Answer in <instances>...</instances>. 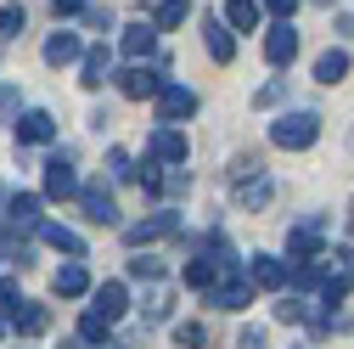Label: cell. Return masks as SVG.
Wrapping results in <instances>:
<instances>
[{
	"instance_id": "cell-34",
	"label": "cell",
	"mask_w": 354,
	"mask_h": 349,
	"mask_svg": "<svg viewBox=\"0 0 354 349\" xmlns=\"http://www.w3.org/2000/svg\"><path fill=\"white\" fill-rule=\"evenodd\" d=\"M107 174H113V181H129V174H136V163H129V152H107Z\"/></svg>"
},
{
	"instance_id": "cell-21",
	"label": "cell",
	"mask_w": 354,
	"mask_h": 349,
	"mask_svg": "<svg viewBox=\"0 0 354 349\" xmlns=\"http://www.w3.org/2000/svg\"><path fill=\"white\" fill-rule=\"evenodd\" d=\"M39 237H46L57 253H68V259H84V237L68 231V226H39Z\"/></svg>"
},
{
	"instance_id": "cell-9",
	"label": "cell",
	"mask_w": 354,
	"mask_h": 349,
	"mask_svg": "<svg viewBox=\"0 0 354 349\" xmlns=\"http://www.w3.org/2000/svg\"><path fill=\"white\" fill-rule=\"evenodd\" d=\"M57 136V118L46 113V107H28L23 118H17V141H28V147H46Z\"/></svg>"
},
{
	"instance_id": "cell-2",
	"label": "cell",
	"mask_w": 354,
	"mask_h": 349,
	"mask_svg": "<svg viewBox=\"0 0 354 349\" xmlns=\"http://www.w3.org/2000/svg\"><path fill=\"white\" fill-rule=\"evenodd\" d=\"M152 96H158V113H163V124H180V118H192V113H197V96L186 91V84H169V79H163Z\"/></svg>"
},
{
	"instance_id": "cell-10",
	"label": "cell",
	"mask_w": 354,
	"mask_h": 349,
	"mask_svg": "<svg viewBox=\"0 0 354 349\" xmlns=\"http://www.w3.org/2000/svg\"><path fill=\"white\" fill-rule=\"evenodd\" d=\"M84 57V39L73 34V28H57L51 39H46V62L51 68H68V62H79Z\"/></svg>"
},
{
	"instance_id": "cell-14",
	"label": "cell",
	"mask_w": 354,
	"mask_h": 349,
	"mask_svg": "<svg viewBox=\"0 0 354 349\" xmlns=\"http://www.w3.org/2000/svg\"><path fill=\"white\" fill-rule=\"evenodd\" d=\"M169 231H180V214H174V208H158L152 220H141V226H129L124 237H129V242H152V237H169Z\"/></svg>"
},
{
	"instance_id": "cell-18",
	"label": "cell",
	"mask_w": 354,
	"mask_h": 349,
	"mask_svg": "<svg viewBox=\"0 0 354 349\" xmlns=\"http://www.w3.org/2000/svg\"><path fill=\"white\" fill-rule=\"evenodd\" d=\"M152 39H158V34H152V23H129V28L118 34V46H124V57H129V62H141V57H152Z\"/></svg>"
},
{
	"instance_id": "cell-23",
	"label": "cell",
	"mask_w": 354,
	"mask_h": 349,
	"mask_svg": "<svg viewBox=\"0 0 354 349\" xmlns=\"http://www.w3.org/2000/svg\"><path fill=\"white\" fill-rule=\"evenodd\" d=\"M219 23H225L231 34H236V28L248 34V28L259 23V0H225V17H219Z\"/></svg>"
},
{
	"instance_id": "cell-27",
	"label": "cell",
	"mask_w": 354,
	"mask_h": 349,
	"mask_svg": "<svg viewBox=\"0 0 354 349\" xmlns=\"http://www.w3.org/2000/svg\"><path fill=\"white\" fill-rule=\"evenodd\" d=\"M264 203H270V181H264V174H253L248 192H242V208H264Z\"/></svg>"
},
{
	"instance_id": "cell-16",
	"label": "cell",
	"mask_w": 354,
	"mask_h": 349,
	"mask_svg": "<svg viewBox=\"0 0 354 349\" xmlns=\"http://www.w3.org/2000/svg\"><path fill=\"white\" fill-rule=\"evenodd\" d=\"M91 310H96V316H107V321H118V316L129 310V287H124V282H102Z\"/></svg>"
},
{
	"instance_id": "cell-12",
	"label": "cell",
	"mask_w": 354,
	"mask_h": 349,
	"mask_svg": "<svg viewBox=\"0 0 354 349\" xmlns=\"http://www.w3.org/2000/svg\"><path fill=\"white\" fill-rule=\"evenodd\" d=\"M248 282L276 293V287H287V265H281V259H270V253H253V259H248Z\"/></svg>"
},
{
	"instance_id": "cell-36",
	"label": "cell",
	"mask_w": 354,
	"mask_h": 349,
	"mask_svg": "<svg viewBox=\"0 0 354 349\" xmlns=\"http://www.w3.org/2000/svg\"><path fill=\"white\" fill-rule=\"evenodd\" d=\"M231 174H236V186H242V181H253V174H259V158H253V152H248V158H236V169H231Z\"/></svg>"
},
{
	"instance_id": "cell-22",
	"label": "cell",
	"mask_w": 354,
	"mask_h": 349,
	"mask_svg": "<svg viewBox=\"0 0 354 349\" xmlns=\"http://www.w3.org/2000/svg\"><path fill=\"white\" fill-rule=\"evenodd\" d=\"M79 84H91V91H96V84H107V46H91V51H84L79 57Z\"/></svg>"
},
{
	"instance_id": "cell-5",
	"label": "cell",
	"mask_w": 354,
	"mask_h": 349,
	"mask_svg": "<svg viewBox=\"0 0 354 349\" xmlns=\"http://www.w3.org/2000/svg\"><path fill=\"white\" fill-rule=\"evenodd\" d=\"M79 208L91 226H118V203H113L107 186H79Z\"/></svg>"
},
{
	"instance_id": "cell-19",
	"label": "cell",
	"mask_w": 354,
	"mask_h": 349,
	"mask_svg": "<svg viewBox=\"0 0 354 349\" xmlns=\"http://www.w3.org/2000/svg\"><path fill=\"white\" fill-rule=\"evenodd\" d=\"M158 84H163V79H152L147 68H124V73H118V91H124L129 102H147V96L158 91Z\"/></svg>"
},
{
	"instance_id": "cell-6",
	"label": "cell",
	"mask_w": 354,
	"mask_h": 349,
	"mask_svg": "<svg viewBox=\"0 0 354 349\" xmlns=\"http://www.w3.org/2000/svg\"><path fill=\"white\" fill-rule=\"evenodd\" d=\"M147 158H152V163H180V158H186V136H180L174 124H158L152 141H147Z\"/></svg>"
},
{
	"instance_id": "cell-31",
	"label": "cell",
	"mask_w": 354,
	"mask_h": 349,
	"mask_svg": "<svg viewBox=\"0 0 354 349\" xmlns=\"http://www.w3.org/2000/svg\"><path fill=\"white\" fill-rule=\"evenodd\" d=\"M174 338H180L186 349H203V343H208V327H203V321H180V327H174Z\"/></svg>"
},
{
	"instance_id": "cell-37",
	"label": "cell",
	"mask_w": 354,
	"mask_h": 349,
	"mask_svg": "<svg viewBox=\"0 0 354 349\" xmlns=\"http://www.w3.org/2000/svg\"><path fill=\"white\" fill-rule=\"evenodd\" d=\"M236 349H264V327H242V338H236Z\"/></svg>"
},
{
	"instance_id": "cell-17",
	"label": "cell",
	"mask_w": 354,
	"mask_h": 349,
	"mask_svg": "<svg viewBox=\"0 0 354 349\" xmlns=\"http://www.w3.org/2000/svg\"><path fill=\"white\" fill-rule=\"evenodd\" d=\"M203 46H208V57H214V62H231V57H236V34L214 17V23H203Z\"/></svg>"
},
{
	"instance_id": "cell-35",
	"label": "cell",
	"mask_w": 354,
	"mask_h": 349,
	"mask_svg": "<svg viewBox=\"0 0 354 349\" xmlns=\"http://www.w3.org/2000/svg\"><path fill=\"white\" fill-rule=\"evenodd\" d=\"M17 298H23V293H17V282H12V276H0V321L17 310Z\"/></svg>"
},
{
	"instance_id": "cell-43",
	"label": "cell",
	"mask_w": 354,
	"mask_h": 349,
	"mask_svg": "<svg viewBox=\"0 0 354 349\" xmlns=\"http://www.w3.org/2000/svg\"><path fill=\"white\" fill-rule=\"evenodd\" d=\"M0 327H6V321H0Z\"/></svg>"
},
{
	"instance_id": "cell-42",
	"label": "cell",
	"mask_w": 354,
	"mask_h": 349,
	"mask_svg": "<svg viewBox=\"0 0 354 349\" xmlns=\"http://www.w3.org/2000/svg\"><path fill=\"white\" fill-rule=\"evenodd\" d=\"M315 6H332V0H315Z\"/></svg>"
},
{
	"instance_id": "cell-30",
	"label": "cell",
	"mask_w": 354,
	"mask_h": 349,
	"mask_svg": "<svg viewBox=\"0 0 354 349\" xmlns=\"http://www.w3.org/2000/svg\"><path fill=\"white\" fill-rule=\"evenodd\" d=\"M136 174H141V186H147V197H158V192H163V163L141 158V169H136Z\"/></svg>"
},
{
	"instance_id": "cell-29",
	"label": "cell",
	"mask_w": 354,
	"mask_h": 349,
	"mask_svg": "<svg viewBox=\"0 0 354 349\" xmlns=\"http://www.w3.org/2000/svg\"><path fill=\"white\" fill-rule=\"evenodd\" d=\"M79 338H84V343H107V316H96V310H91V316L79 321Z\"/></svg>"
},
{
	"instance_id": "cell-20",
	"label": "cell",
	"mask_w": 354,
	"mask_h": 349,
	"mask_svg": "<svg viewBox=\"0 0 354 349\" xmlns=\"http://www.w3.org/2000/svg\"><path fill=\"white\" fill-rule=\"evenodd\" d=\"M186 12H192V0H158V6H152V28H158V34L180 28V23H186Z\"/></svg>"
},
{
	"instance_id": "cell-1",
	"label": "cell",
	"mask_w": 354,
	"mask_h": 349,
	"mask_svg": "<svg viewBox=\"0 0 354 349\" xmlns=\"http://www.w3.org/2000/svg\"><path fill=\"white\" fill-rule=\"evenodd\" d=\"M270 141L287 147V152H304V147L321 141V118H315V113H281V118L270 124Z\"/></svg>"
},
{
	"instance_id": "cell-38",
	"label": "cell",
	"mask_w": 354,
	"mask_h": 349,
	"mask_svg": "<svg viewBox=\"0 0 354 349\" xmlns=\"http://www.w3.org/2000/svg\"><path fill=\"white\" fill-rule=\"evenodd\" d=\"M259 6H264V12H276V17H292V12H298V0H259Z\"/></svg>"
},
{
	"instance_id": "cell-41",
	"label": "cell",
	"mask_w": 354,
	"mask_h": 349,
	"mask_svg": "<svg viewBox=\"0 0 354 349\" xmlns=\"http://www.w3.org/2000/svg\"><path fill=\"white\" fill-rule=\"evenodd\" d=\"M348 231H354V208H348Z\"/></svg>"
},
{
	"instance_id": "cell-15",
	"label": "cell",
	"mask_w": 354,
	"mask_h": 349,
	"mask_svg": "<svg viewBox=\"0 0 354 349\" xmlns=\"http://www.w3.org/2000/svg\"><path fill=\"white\" fill-rule=\"evenodd\" d=\"M51 287H57L62 298H79V293H91V271H84V259H68V265L51 276Z\"/></svg>"
},
{
	"instance_id": "cell-28",
	"label": "cell",
	"mask_w": 354,
	"mask_h": 349,
	"mask_svg": "<svg viewBox=\"0 0 354 349\" xmlns=\"http://www.w3.org/2000/svg\"><path fill=\"white\" fill-rule=\"evenodd\" d=\"M141 310H147V321H169V310H174V304H169V287H152V298L141 304Z\"/></svg>"
},
{
	"instance_id": "cell-8",
	"label": "cell",
	"mask_w": 354,
	"mask_h": 349,
	"mask_svg": "<svg viewBox=\"0 0 354 349\" xmlns=\"http://www.w3.org/2000/svg\"><path fill=\"white\" fill-rule=\"evenodd\" d=\"M39 208H46V197H39V192H17L12 208H6L12 231H39V226H46V220H39Z\"/></svg>"
},
{
	"instance_id": "cell-7",
	"label": "cell",
	"mask_w": 354,
	"mask_h": 349,
	"mask_svg": "<svg viewBox=\"0 0 354 349\" xmlns=\"http://www.w3.org/2000/svg\"><path fill=\"white\" fill-rule=\"evenodd\" d=\"M264 57H270L276 68H287V62L298 57V28H292L287 17H281V23L270 28V34H264Z\"/></svg>"
},
{
	"instance_id": "cell-26",
	"label": "cell",
	"mask_w": 354,
	"mask_h": 349,
	"mask_svg": "<svg viewBox=\"0 0 354 349\" xmlns=\"http://www.w3.org/2000/svg\"><path fill=\"white\" fill-rule=\"evenodd\" d=\"M321 259H332V265H337V276L354 287V242H343V248H332V253H321Z\"/></svg>"
},
{
	"instance_id": "cell-4",
	"label": "cell",
	"mask_w": 354,
	"mask_h": 349,
	"mask_svg": "<svg viewBox=\"0 0 354 349\" xmlns=\"http://www.w3.org/2000/svg\"><path fill=\"white\" fill-rule=\"evenodd\" d=\"M321 242H326V220H298L287 231V253L292 259H321Z\"/></svg>"
},
{
	"instance_id": "cell-39",
	"label": "cell",
	"mask_w": 354,
	"mask_h": 349,
	"mask_svg": "<svg viewBox=\"0 0 354 349\" xmlns=\"http://www.w3.org/2000/svg\"><path fill=\"white\" fill-rule=\"evenodd\" d=\"M253 102H259V107H276V102H281V79H276V84H264V91H259Z\"/></svg>"
},
{
	"instance_id": "cell-24",
	"label": "cell",
	"mask_w": 354,
	"mask_h": 349,
	"mask_svg": "<svg viewBox=\"0 0 354 349\" xmlns=\"http://www.w3.org/2000/svg\"><path fill=\"white\" fill-rule=\"evenodd\" d=\"M343 73H348V51H337V46H332V51H321V57H315V79H321V84H337Z\"/></svg>"
},
{
	"instance_id": "cell-32",
	"label": "cell",
	"mask_w": 354,
	"mask_h": 349,
	"mask_svg": "<svg viewBox=\"0 0 354 349\" xmlns=\"http://www.w3.org/2000/svg\"><path fill=\"white\" fill-rule=\"evenodd\" d=\"M129 276H141V282H158V276H163V259H147V253H136V259H129Z\"/></svg>"
},
{
	"instance_id": "cell-40",
	"label": "cell",
	"mask_w": 354,
	"mask_h": 349,
	"mask_svg": "<svg viewBox=\"0 0 354 349\" xmlns=\"http://www.w3.org/2000/svg\"><path fill=\"white\" fill-rule=\"evenodd\" d=\"M57 6V17H73V12H84V0H51Z\"/></svg>"
},
{
	"instance_id": "cell-25",
	"label": "cell",
	"mask_w": 354,
	"mask_h": 349,
	"mask_svg": "<svg viewBox=\"0 0 354 349\" xmlns=\"http://www.w3.org/2000/svg\"><path fill=\"white\" fill-rule=\"evenodd\" d=\"M214 282H219V265H214V259H203V253L186 259V287H203V293H208Z\"/></svg>"
},
{
	"instance_id": "cell-13",
	"label": "cell",
	"mask_w": 354,
	"mask_h": 349,
	"mask_svg": "<svg viewBox=\"0 0 354 349\" xmlns=\"http://www.w3.org/2000/svg\"><path fill=\"white\" fill-rule=\"evenodd\" d=\"M6 321H12L23 338H39V332L51 327V310H46V304H28V298H17V310H12Z\"/></svg>"
},
{
	"instance_id": "cell-33",
	"label": "cell",
	"mask_w": 354,
	"mask_h": 349,
	"mask_svg": "<svg viewBox=\"0 0 354 349\" xmlns=\"http://www.w3.org/2000/svg\"><path fill=\"white\" fill-rule=\"evenodd\" d=\"M23 6H0V39H12V34H23Z\"/></svg>"
},
{
	"instance_id": "cell-11",
	"label": "cell",
	"mask_w": 354,
	"mask_h": 349,
	"mask_svg": "<svg viewBox=\"0 0 354 349\" xmlns=\"http://www.w3.org/2000/svg\"><path fill=\"white\" fill-rule=\"evenodd\" d=\"M46 197H79V174H73V163L62 152L46 163Z\"/></svg>"
},
{
	"instance_id": "cell-3",
	"label": "cell",
	"mask_w": 354,
	"mask_h": 349,
	"mask_svg": "<svg viewBox=\"0 0 354 349\" xmlns=\"http://www.w3.org/2000/svg\"><path fill=\"white\" fill-rule=\"evenodd\" d=\"M208 293H214L219 310H248V304H253V282L236 276V271H219V282H214Z\"/></svg>"
}]
</instances>
